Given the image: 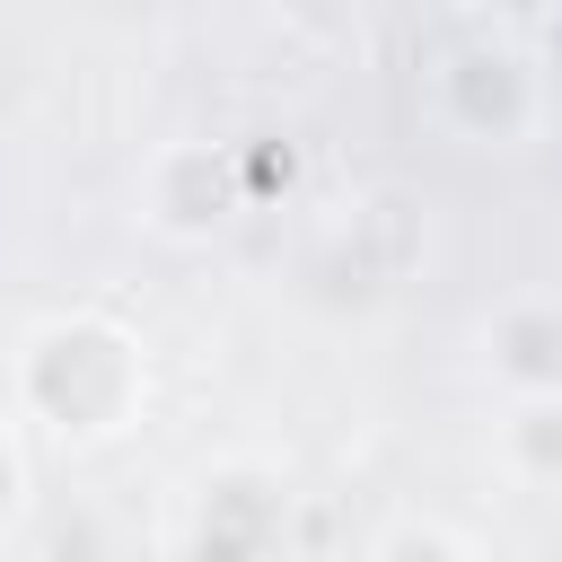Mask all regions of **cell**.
I'll list each match as a JSON object with an SVG mask.
<instances>
[{
    "instance_id": "1",
    "label": "cell",
    "mask_w": 562,
    "mask_h": 562,
    "mask_svg": "<svg viewBox=\"0 0 562 562\" xmlns=\"http://www.w3.org/2000/svg\"><path fill=\"white\" fill-rule=\"evenodd\" d=\"M140 395H149V360L140 342L97 316V307H70V316H44L26 342H18V404L70 439V448H97L114 430L140 422Z\"/></svg>"
},
{
    "instance_id": "2",
    "label": "cell",
    "mask_w": 562,
    "mask_h": 562,
    "mask_svg": "<svg viewBox=\"0 0 562 562\" xmlns=\"http://www.w3.org/2000/svg\"><path fill=\"white\" fill-rule=\"evenodd\" d=\"M430 88H439L448 132H465L483 149H509V140L536 132V61H527V44L501 18H465L457 44L439 53Z\"/></svg>"
},
{
    "instance_id": "3",
    "label": "cell",
    "mask_w": 562,
    "mask_h": 562,
    "mask_svg": "<svg viewBox=\"0 0 562 562\" xmlns=\"http://www.w3.org/2000/svg\"><path fill=\"white\" fill-rule=\"evenodd\" d=\"M246 202H255V193H246V158L220 149V140H167V149L149 158V176H140V220H149L158 237H176V246L220 237Z\"/></svg>"
},
{
    "instance_id": "4",
    "label": "cell",
    "mask_w": 562,
    "mask_h": 562,
    "mask_svg": "<svg viewBox=\"0 0 562 562\" xmlns=\"http://www.w3.org/2000/svg\"><path fill=\"white\" fill-rule=\"evenodd\" d=\"M290 527V483L255 457H228L202 474L193 518H184V562H263Z\"/></svg>"
},
{
    "instance_id": "5",
    "label": "cell",
    "mask_w": 562,
    "mask_h": 562,
    "mask_svg": "<svg viewBox=\"0 0 562 562\" xmlns=\"http://www.w3.org/2000/svg\"><path fill=\"white\" fill-rule=\"evenodd\" d=\"M483 360L518 404H562V299H509L483 325Z\"/></svg>"
},
{
    "instance_id": "6",
    "label": "cell",
    "mask_w": 562,
    "mask_h": 562,
    "mask_svg": "<svg viewBox=\"0 0 562 562\" xmlns=\"http://www.w3.org/2000/svg\"><path fill=\"white\" fill-rule=\"evenodd\" d=\"M501 457L527 483H562V404H509L501 413Z\"/></svg>"
},
{
    "instance_id": "7",
    "label": "cell",
    "mask_w": 562,
    "mask_h": 562,
    "mask_svg": "<svg viewBox=\"0 0 562 562\" xmlns=\"http://www.w3.org/2000/svg\"><path fill=\"white\" fill-rule=\"evenodd\" d=\"M369 562H474V544H465L457 527H439V518H395V527L369 544Z\"/></svg>"
},
{
    "instance_id": "8",
    "label": "cell",
    "mask_w": 562,
    "mask_h": 562,
    "mask_svg": "<svg viewBox=\"0 0 562 562\" xmlns=\"http://www.w3.org/2000/svg\"><path fill=\"white\" fill-rule=\"evenodd\" d=\"M18 501H26V457H18V439H9V422H0V536H9Z\"/></svg>"
},
{
    "instance_id": "9",
    "label": "cell",
    "mask_w": 562,
    "mask_h": 562,
    "mask_svg": "<svg viewBox=\"0 0 562 562\" xmlns=\"http://www.w3.org/2000/svg\"><path fill=\"white\" fill-rule=\"evenodd\" d=\"M0 562H9V553H0Z\"/></svg>"
}]
</instances>
